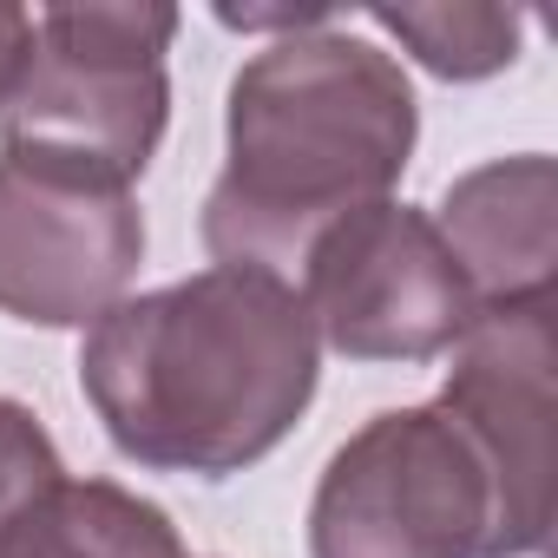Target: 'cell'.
I'll use <instances>...</instances> for the list:
<instances>
[{
  "instance_id": "obj_1",
  "label": "cell",
  "mask_w": 558,
  "mask_h": 558,
  "mask_svg": "<svg viewBox=\"0 0 558 558\" xmlns=\"http://www.w3.org/2000/svg\"><path fill=\"white\" fill-rule=\"evenodd\" d=\"M323 381L296 283L197 269L112 303L80 342V388L106 440L145 473L230 480L290 440Z\"/></svg>"
},
{
  "instance_id": "obj_2",
  "label": "cell",
  "mask_w": 558,
  "mask_h": 558,
  "mask_svg": "<svg viewBox=\"0 0 558 558\" xmlns=\"http://www.w3.org/2000/svg\"><path fill=\"white\" fill-rule=\"evenodd\" d=\"M414 138L421 106L395 53L336 21L269 40L230 80L204 250L223 269L296 283L323 230L395 197Z\"/></svg>"
},
{
  "instance_id": "obj_3",
  "label": "cell",
  "mask_w": 558,
  "mask_h": 558,
  "mask_svg": "<svg viewBox=\"0 0 558 558\" xmlns=\"http://www.w3.org/2000/svg\"><path fill=\"white\" fill-rule=\"evenodd\" d=\"M178 8H47L34 60L0 106V151H34L138 184L171 125L165 53Z\"/></svg>"
},
{
  "instance_id": "obj_4",
  "label": "cell",
  "mask_w": 558,
  "mask_h": 558,
  "mask_svg": "<svg viewBox=\"0 0 558 558\" xmlns=\"http://www.w3.org/2000/svg\"><path fill=\"white\" fill-rule=\"evenodd\" d=\"M310 558H499L493 473L440 401L388 408L329 453Z\"/></svg>"
},
{
  "instance_id": "obj_5",
  "label": "cell",
  "mask_w": 558,
  "mask_h": 558,
  "mask_svg": "<svg viewBox=\"0 0 558 558\" xmlns=\"http://www.w3.org/2000/svg\"><path fill=\"white\" fill-rule=\"evenodd\" d=\"M296 296L316 323V342L349 362L453 355L480 316L434 217L401 197H381L323 230L296 269Z\"/></svg>"
},
{
  "instance_id": "obj_6",
  "label": "cell",
  "mask_w": 558,
  "mask_h": 558,
  "mask_svg": "<svg viewBox=\"0 0 558 558\" xmlns=\"http://www.w3.org/2000/svg\"><path fill=\"white\" fill-rule=\"evenodd\" d=\"M145 263V210L132 184L0 151V316L34 329H93L125 303Z\"/></svg>"
},
{
  "instance_id": "obj_7",
  "label": "cell",
  "mask_w": 558,
  "mask_h": 558,
  "mask_svg": "<svg viewBox=\"0 0 558 558\" xmlns=\"http://www.w3.org/2000/svg\"><path fill=\"white\" fill-rule=\"evenodd\" d=\"M551 303L480 310L440 388L493 473L499 558H538L551 538Z\"/></svg>"
},
{
  "instance_id": "obj_8",
  "label": "cell",
  "mask_w": 558,
  "mask_h": 558,
  "mask_svg": "<svg viewBox=\"0 0 558 558\" xmlns=\"http://www.w3.org/2000/svg\"><path fill=\"white\" fill-rule=\"evenodd\" d=\"M440 243L453 250L473 310L551 303L558 269V171L545 151L473 165L447 184L434 210Z\"/></svg>"
},
{
  "instance_id": "obj_9",
  "label": "cell",
  "mask_w": 558,
  "mask_h": 558,
  "mask_svg": "<svg viewBox=\"0 0 558 558\" xmlns=\"http://www.w3.org/2000/svg\"><path fill=\"white\" fill-rule=\"evenodd\" d=\"M0 558H184L165 506L119 480H60L14 519H0Z\"/></svg>"
},
{
  "instance_id": "obj_10",
  "label": "cell",
  "mask_w": 558,
  "mask_h": 558,
  "mask_svg": "<svg viewBox=\"0 0 558 558\" xmlns=\"http://www.w3.org/2000/svg\"><path fill=\"white\" fill-rule=\"evenodd\" d=\"M381 34H395L434 80H493L519 60L525 21L512 8H368Z\"/></svg>"
},
{
  "instance_id": "obj_11",
  "label": "cell",
  "mask_w": 558,
  "mask_h": 558,
  "mask_svg": "<svg viewBox=\"0 0 558 558\" xmlns=\"http://www.w3.org/2000/svg\"><path fill=\"white\" fill-rule=\"evenodd\" d=\"M60 480H66V460H60L53 434L40 427V414L0 395V519H14Z\"/></svg>"
},
{
  "instance_id": "obj_12",
  "label": "cell",
  "mask_w": 558,
  "mask_h": 558,
  "mask_svg": "<svg viewBox=\"0 0 558 558\" xmlns=\"http://www.w3.org/2000/svg\"><path fill=\"white\" fill-rule=\"evenodd\" d=\"M27 60H34V14L0 0V106H8V93L21 86Z\"/></svg>"
},
{
  "instance_id": "obj_13",
  "label": "cell",
  "mask_w": 558,
  "mask_h": 558,
  "mask_svg": "<svg viewBox=\"0 0 558 558\" xmlns=\"http://www.w3.org/2000/svg\"><path fill=\"white\" fill-rule=\"evenodd\" d=\"M223 27H243V34H263V27H283V34H310V27H329L336 14L329 8H217Z\"/></svg>"
}]
</instances>
